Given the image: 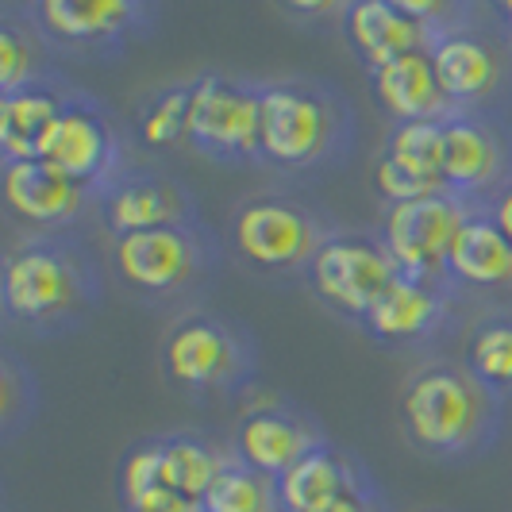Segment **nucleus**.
<instances>
[{
	"label": "nucleus",
	"mask_w": 512,
	"mask_h": 512,
	"mask_svg": "<svg viewBox=\"0 0 512 512\" xmlns=\"http://www.w3.org/2000/svg\"><path fill=\"white\" fill-rule=\"evenodd\" d=\"M401 416L416 443H424L432 451H459L482 428L486 393L462 370L428 366L405 385Z\"/></svg>",
	"instance_id": "obj_1"
},
{
	"label": "nucleus",
	"mask_w": 512,
	"mask_h": 512,
	"mask_svg": "<svg viewBox=\"0 0 512 512\" xmlns=\"http://www.w3.org/2000/svg\"><path fill=\"white\" fill-rule=\"evenodd\" d=\"M462 208L447 193H432L420 201L389 205L382 224V247L393 266L409 278H428L439 266H447L451 239L462 228Z\"/></svg>",
	"instance_id": "obj_2"
},
{
	"label": "nucleus",
	"mask_w": 512,
	"mask_h": 512,
	"mask_svg": "<svg viewBox=\"0 0 512 512\" xmlns=\"http://www.w3.org/2000/svg\"><path fill=\"white\" fill-rule=\"evenodd\" d=\"M332 139V112L301 85H266L258 93V151L270 162H312Z\"/></svg>",
	"instance_id": "obj_3"
},
{
	"label": "nucleus",
	"mask_w": 512,
	"mask_h": 512,
	"mask_svg": "<svg viewBox=\"0 0 512 512\" xmlns=\"http://www.w3.org/2000/svg\"><path fill=\"white\" fill-rule=\"evenodd\" d=\"M401 270L393 266V258L385 255V247L370 239H328L320 243V251L312 255V285L324 301H332L343 312H359L366 316L374 301L382 297L389 282Z\"/></svg>",
	"instance_id": "obj_4"
},
{
	"label": "nucleus",
	"mask_w": 512,
	"mask_h": 512,
	"mask_svg": "<svg viewBox=\"0 0 512 512\" xmlns=\"http://www.w3.org/2000/svg\"><path fill=\"white\" fill-rule=\"evenodd\" d=\"M235 247L262 270H289L320 251L316 231L301 208L285 201H251L235 216Z\"/></svg>",
	"instance_id": "obj_5"
},
{
	"label": "nucleus",
	"mask_w": 512,
	"mask_h": 512,
	"mask_svg": "<svg viewBox=\"0 0 512 512\" xmlns=\"http://www.w3.org/2000/svg\"><path fill=\"white\" fill-rule=\"evenodd\" d=\"M185 135H193L208 151H258V93L239 89L216 74H205L201 81H193Z\"/></svg>",
	"instance_id": "obj_6"
},
{
	"label": "nucleus",
	"mask_w": 512,
	"mask_h": 512,
	"mask_svg": "<svg viewBox=\"0 0 512 512\" xmlns=\"http://www.w3.org/2000/svg\"><path fill=\"white\" fill-rule=\"evenodd\" d=\"M4 197L16 216L31 224H62L74 220L85 205L81 181L62 174L47 158L31 162H4Z\"/></svg>",
	"instance_id": "obj_7"
},
{
	"label": "nucleus",
	"mask_w": 512,
	"mask_h": 512,
	"mask_svg": "<svg viewBox=\"0 0 512 512\" xmlns=\"http://www.w3.org/2000/svg\"><path fill=\"white\" fill-rule=\"evenodd\" d=\"M74 297V270L70 262L47 247H24L4 266V305L24 320H39L58 312Z\"/></svg>",
	"instance_id": "obj_8"
},
{
	"label": "nucleus",
	"mask_w": 512,
	"mask_h": 512,
	"mask_svg": "<svg viewBox=\"0 0 512 512\" xmlns=\"http://www.w3.org/2000/svg\"><path fill=\"white\" fill-rule=\"evenodd\" d=\"M116 266L139 289H174L193 270V239L181 228H154L116 239Z\"/></svg>",
	"instance_id": "obj_9"
},
{
	"label": "nucleus",
	"mask_w": 512,
	"mask_h": 512,
	"mask_svg": "<svg viewBox=\"0 0 512 512\" xmlns=\"http://www.w3.org/2000/svg\"><path fill=\"white\" fill-rule=\"evenodd\" d=\"M162 362L170 370V378L181 385H212L224 382L235 366V347H231L228 332L212 320H185L178 324L170 339Z\"/></svg>",
	"instance_id": "obj_10"
},
{
	"label": "nucleus",
	"mask_w": 512,
	"mask_h": 512,
	"mask_svg": "<svg viewBox=\"0 0 512 512\" xmlns=\"http://www.w3.org/2000/svg\"><path fill=\"white\" fill-rule=\"evenodd\" d=\"M374 89L378 101L401 120H436L443 108V89H439L436 66H432V51H409L393 62H385L374 70Z\"/></svg>",
	"instance_id": "obj_11"
},
{
	"label": "nucleus",
	"mask_w": 512,
	"mask_h": 512,
	"mask_svg": "<svg viewBox=\"0 0 512 512\" xmlns=\"http://www.w3.org/2000/svg\"><path fill=\"white\" fill-rule=\"evenodd\" d=\"M347 35L359 47V54L378 70L385 62L420 51L424 24H416L401 4L389 0H359L347 8Z\"/></svg>",
	"instance_id": "obj_12"
},
{
	"label": "nucleus",
	"mask_w": 512,
	"mask_h": 512,
	"mask_svg": "<svg viewBox=\"0 0 512 512\" xmlns=\"http://www.w3.org/2000/svg\"><path fill=\"white\" fill-rule=\"evenodd\" d=\"M43 158L85 185L101 178L104 166L112 162V135L101 116H93L89 108H66L43 147Z\"/></svg>",
	"instance_id": "obj_13"
},
{
	"label": "nucleus",
	"mask_w": 512,
	"mask_h": 512,
	"mask_svg": "<svg viewBox=\"0 0 512 512\" xmlns=\"http://www.w3.org/2000/svg\"><path fill=\"white\" fill-rule=\"evenodd\" d=\"M316 443L297 420H289L285 412L262 409L239 420V455L243 462L266 474V478H282L293 462H301Z\"/></svg>",
	"instance_id": "obj_14"
},
{
	"label": "nucleus",
	"mask_w": 512,
	"mask_h": 512,
	"mask_svg": "<svg viewBox=\"0 0 512 512\" xmlns=\"http://www.w3.org/2000/svg\"><path fill=\"white\" fill-rule=\"evenodd\" d=\"M447 270L470 285L512 282V243L493 224V216H466L451 239Z\"/></svg>",
	"instance_id": "obj_15"
},
{
	"label": "nucleus",
	"mask_w": 512,
	"mask_h": 512,
	"mask_svg": "<svg viewBox=\"0 0 512 512\" xmlns=\"http://www.w3.org/2000/svg\"><path fill=\"white\" fill-rule=\"evenodd\" d=\"M62 104L39 89H16L0 97V147L8 162H31L43 158L54 124L62 120Z\"/></svg>",
	"instance_id": "obj_16"
},
{
	"label": "nucleus",
	"mask_w": 512,
	"mask_h": 512,
	"mask_svg": "<svg viewBox=\"0 0 512 512\" xmlns=\"http://www.w3.org/2000/svg\"><path fill=\"white\" fill-rule=\"evenodd\" d=\"M439 89L447 101H474L497 81V58L470 31H451L432 47Z\"/></svg>",
	"instance_id": "obj_17"
},
{
	"label": "nucleus",
	"mask_w": 512,
	"mask_h": 512,
	"mask_svg": "<svg viewBox=\"0 0 512 512\" xmlns=\"http://www.w3.org/2000/svg\"><path fill=\"white\" fill-rule=\"evenodd\" d=\"M104 216L116 235H135V231L154 228H174L181 216V197L174 185L154 178H131L112 185L108 201H104Z\"/></svg>",
	"instance_id": "obj_18"
},
{
	"label": "nucleus",
	"mask_w": 512,
	"mask_h": 512,
	"mask_svg": "<svg viewBox=\"0 0 512 512\" xmlns=\"http://www.w3.org/2000/svg\"><path fill=\"white\" fill-rule=\"evenodd\" d=\"M347 489H355L347 462L335 459L324 447H312L305 459L293 462L278 478V501L285 512H316L332 505L335 497H343Z\"/></svg>",
	"instance_id": "obj_19"
},
{
	"label": "nucleus",
	"mask_w": 512,
	"mask_h": 512,
	"mask_svg": "<svg viewBox=\"0 0 512 512\" xmlns=\"http://www.w3.org/2000/svg\"><path fill=\"white\" fill-rule=\"evenodd\" d=\"M366 320L382 339H416L439 320V301L428 282L397 274L389 289L374 301V308L366 312Z\"/></svg>",
	"instance_id": "obj_20"
},
{
	"label": "nucleus",
	"mask_w": 512,
	"mask_h": 512,
	"mask_svg": "<svg viewBox=\"0 0 512 512\" xmlns=\"http://www.w3.org/2000/svg\"><path fill=\"white\" fill-rule=\"evenodd\" d=\"M497 174V143L474 120L443 124V185L455 193L482 189Z\"/></svg>",
	"instance_id": "obj_21"
},
{
	"label": "nucleus",
	"mask_w": 512,
	"mask_h": 512,
	"mask_svg": "<svg viewBox=\"0 0 512 512\" xmlns=\"http://www.w3.org/2000/svg\"><path fill=\"white\" fill-rule=\"evenodd\" d=\"M128 0H43L39 20L62 39H104L131 20Z\"/></svg>",
	"instance_id": "obj_22"
},
{
	"label": "nucleus",
	"mask_w": 512,
	"mask_h": 512,
	"mask_svg": "<svg viewBox=\"0 0 512 512\" xmlns=\"http://www.w3.org/2000/svg\"><path fill=\"white\" fill-rule=\"evenodd\" d=\"M385 154L416 181H428V185L443 189V124L439 120L397 124Z\"/></svg>",
	"instance_id": "obj_23"
},
{
	"label": "nucleus",
	"mask_w": 512,
	"mask_h": 512,
	"mask_svg": "<svg viewBox=\"0 0 512 512\" xmlns=\"http://www.w3.org/2000/svg\"><path fill=\"white\" fill-rule=\"evenodd\" d=\"M162 451H166V486L193 501H205V493L224 474V462L201 439H170L162 443Z\"/></svg>",
	"instance_id": "obj_24"
},
{
	"label": "nucleus",
	"mask_w": 512,
	"mask_h": 512,
	"mask_svg": "<svg viewBox=\"0 0 512 512\" xmlns=\"http://www.w3.org/2000/svg\"><path fill=\"white\" fill-rule=\"evenodd\" d=\"M278 493L270 486L266 474L243 466H224V474L216 478V486L205 493L201 509L205 512H274Z\"/></svg>",
	"instance_id": "obj_25"
},
{
	"label": "nucleus",
	"mask_w": 512,
	"mask_h": 512,
	"mask_svg": "<svg viewBox=\"0 0 512 512\" xmlns=\"http://www.w3.org/2000/svg\"><path fill=\"white\" fill-rule=\"evenodd\" d=\"M470 370L486 385H512V324H486L474 332Z\"/></svg>",
	"instance_id": "obj_26"
},
{
	"label": "nucleus",
	"mask_w": 512,
	"mask_h": 512,
	"mask_svg": "<svg viewBox=\"0 0 512 512\" xmlns=\"http://www.w3.org/2000/svg\"><path fill=\"white\" fill-rule=\"evenodd\" d=\"M162 486H166V451H162V443L135 447L124 459V470H120V489H124L128 509H135L139 501H147L154 489Z\"/></svg>",
	"instance_id": "obj_27"
},
{
	"label": "nucleus",
	"mask_w": 512,
	"mask_h": 512,
	"mask_svg": "<svg viewBox=\"0 0 512 512\" xmlns=\"http://www.w3.org/2000/svg\"><path fill=\"white\" fill-rule=\"evenodd\" d=\"M189 101H193V85H178L154 97L151 108L143 112V139L162 147L174 143L181 131H189Z\"/></svg>",
	"instance_id": "obj_28"
},
{
	"label": "nucleus",
	"mask_w": 512,
	"mask_h": 512,
	"mask_svg": "<svg viewBox=\"0 0 512 512\" xmlns=\"http://www.w3.org/2000/svg\"><path fill=\"white\" fill-rule=\"evenodd\" d=\"M35 70V51H31V39H27L20 27L4 24L0 27V89L4 93H16L24 89V81Z\"/></svg>",
	"instance_id": "obj_29"
},
{
	"label": "nucleus",
	"mask_w": 512,
	"mask_h": 512,
	"mask_svg": "<svg viewBox=\"0 0 512 512\" xmlns=\"http://www.w3.org/2000/svg\"><path fill=\"white\" fill-rule=\"evenodd\" d=\"M374 181H378V189H382V197H389V205H405V201H420V197H432V193H443L436 185H428V181H416L412 174H405L389 154L378 158V166H374Z\"/></svg>",
	"instance_id": "obj_30"
},
{
	"label": "nucleus",
	"mask_w": 512,
	"mask_h": 512,
	"mask_svg": "<svg viewBox=\"0 0 512 512\" xmlns=\"http://www.w3.org/2000/svg\"><path fill=\"white\" fill-rule=\"evenodd\" d=\"M131 512H205V509H201V501L185 497L178 489L162 486V489H154L147 501H139Z\"/></svg>",
	"instance_id": "obj_31"
},
{
	"label": "nucleus",
	"mask_w": 512,
	"mask_h": 512,
	"mask_svg": "<svg viewBox=\"0 0 512 512\" xmlns=\"http://www.w3.org/2000/svg\"><path fill=\"white\" fill-rule=\"evenodd\" d=\"M493 224L505 231V239L512 243V185L497 197V205H493Z\"/></svg>",
	"instance_id": "obj_32"
},
{
	"label": "nucleus",
	"mask_w": 512,
	"mask_h": 512,
	"mask_svg": "<svg viewBox=\"0 0 512 512\" xmlns=\"http://www.w3.org/2000/svg\"><path fill=\"white\" fill-rule=\"evenodd\" d=\"M316 512H370V505L362 501L359 489H347L343 497H335L332 505H324V509H316Z\"/></svg>",
	"instance_id": "obj_33"
}]
</instances>
